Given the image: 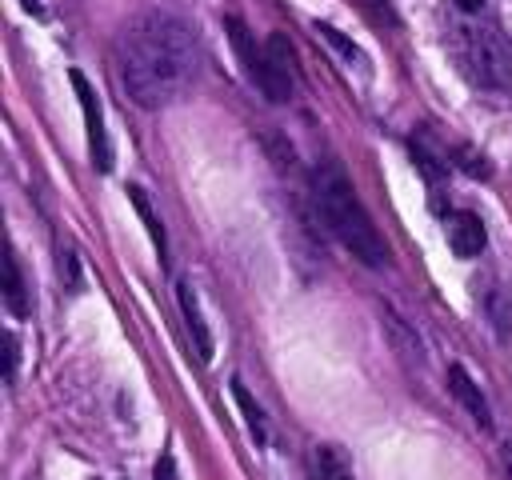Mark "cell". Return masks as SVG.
<instances>
[{
  "label": "cell",
  "instance_id": "obj_13",
  "mask_svg": "<svg viewBox=\"0 0 512 480\" xmlns=\"http://www.w3.org/2000/svg\"><path fill=\"white\" fill-rule=\"evenodd\" d=\"M316 36H324V40H328V44H332V48H336V52H340L348 64H360V52H356V44H352L348 36H340L336 28H328V24H316Z\"/></svg>",
  "mask_w": 512,
  "mask_h": 480
},
{
  "label": "cell",
  "instance_id": "obj_14",
  "mask_svg": "<svg viewBox=\"0 0 512 480\" xmlns=\"http://www.w3.org/2000/svg\"><path fill=\"white\" fill-rule=\"evenodd\" d=\"M4 376L8 380L16 376V336L12 332H4Z\"/></svg>",
  "mask_w": 512,
  "mask_h": 480
},
{
  "label": "cell",
  "instance_id": "obj_15",
  "mask_svg": "<svg viewBox=\"0 0 512 480\" xmlns=\"http://www.w3.org/2000/svg\"><path fill=\"white\" fill-rule=\"evenodd\" d=\"M156 480H172V460H160L156 464Z\"/></svg>",
  "mask_w": 512,
  "mask_h": 480
},
{
  "label": "cell",
  "instance_id": "obj_7",
  "mask_svg": "<svg viewBox=\"0 0 512 480\" xmlns=\"http://www.w3.org/2000/svg\"><path fill=\"white\" fill-rule=\"evenodd\" d=\"M448 388H452V396H456V400H460V404H464V408H468L484 428H492V412H488V404H484V392L472 384V376H468L460 364H452V368H448Z\"/></svg>",
  "mask_w": 512,
  "mask_h": 480
},
{
  "label": "cell",
  "instance_id": "obj_11",
  "mask_svg": "<svg viewBox=\"0 0 512 480\" xmlns=\"http://www.w3.org/2000/svg\"><path fill=\"white\" fill-rule=\"evenodd\" d=\"M128 200L136 204V212H140V220L148 224V232H152V244H156V256L160 260H168V240H164V224L156 220V212H152V204H148V196H144V188H128Z\"/></svg>",
  "mask_w": 512,
  "mask_h": 480
},
{
  "label": "cell",
  "instance_id": "obj_8",
  "mask_svg": "<svg viewBox=\"0 0 512 480\" xmlns=\"http://www.w3.org/2000/svg\"><path fill=\"white\" fill-rule=\"evenodd\" d=\"M176 296H180V312H184V324H188V332H192V340H196L200 356L208 360V356H212V332H208V324H204V316H200V304H196V292H192V284H188V280H180Z\"/></svg>",
  "mask_w": 512,
  "mask_h": 480
},
{
  "label": "cell",
  "instance_id": "obj_1",
  "mask_svg": "<svg viewBox=\"0 0 512 480\" xmlns=\"http://www.w3.org/2000/svg\"><path fill=\"white\" fill-rule=\"evenodd\" d=\"M196 72V40L172 16H144L128 28L120 44L124 92L144 108H164L176 100Z\"/></svg>",
  "mask_w": 512,
  "mask_h": 480
},
{
  "label": "cell",
  "instance_id": "obj_9",
  "mask_svg": "<svg viewBox=\"0 0 512 480\" xmlns=\"http://www.w3.org/2000/svg\"><path fill=\"white\" fill-rule=\"evenodd\" d=\"M4 304L12 316H28V292H24V276L16 264V252H4Z\"/></svg>",
  "mask_w": 512,
  "mask_h": 480
},
{
  "label": "cell",
  "instance_id": "obj_16",
  "mask_svg": "<svg viewBox=\"0 0 512 480\" xmlns=\"http://www.w3.org/2000/svg\"><path fill=\"white\" fill-rule=\"evenodd\" d=\"M460 4V12H480L484 8V0H456Z\"/></svg>",
  "mask_w": 512,
  "mask_h": 480
},
{
  "label": "cell",
  "instance_id": "obj_12",
  "mask_svg": "<svg viewBox=\"0 0 512 480\" xmlns=\"http://www.w3.org/2000/svg\"><path fill=\"white\" fill-rule=\"evenodd\" d=\"M232 396H236L240 412L248 416V428H252V436H256V440H268V424H264V412L256 408V400L244 392V384H240V380H232Z\"/></svg>",
  "mask_w": 512,
  "mask_h": 480
},
{
  "label": "cell",
  "instance_id": "obj_3",
  "mask_svg": "<svg viewBox=\"0 0 512 480\" xmlns=\"http://www.w3.org/2000/svg\"><path fill=\"white\" fill-rule=\"evenodd\" d=\"M68 80H72V92H76V100H80V108H84L88 144H92V164H96L100 172H108V168H112V148H108V132H104V116H100V100H96L92 84L84 80V72H72Z\"/></svg>",
  "mask_w": 512,
  "mask_h": 480
},
{
  "label": "cell",
  "instance_id": "obj_6",
  "mask_svg": "<svg viewBox=\"0 0 512 480\" xmlns=\"http://www.w3.org/2000/svg\"><path fill=\"white\" fill-rule=\"evenodd\" d=\"M444 228H448V248H452L456 256H476V252H484V224H480V216H472V212H452V216L444 220Z\"/></svg>",
  "mask_w": 512,
  "mask_h": 480
},
{
  "label": "cell",
  "instance_id": "obj_17",
  "mask_svg": "<svg viewBox=\"0 0 512 480\" xmlns=\"http://www.w3.org/2000/svg\"><path fill=\"white\" fill-rule=\"evenodd\" d=\"M500 456H504V472H508V480H512V444H504Z\"/></svg>",
  "mask_w": 512,
  "mask_h": 480
},
{
  "label": "cell",
  "instance_id": "obj_10",
  "mask_svg": "<svg viewBox=\"0 0 512 480\" xmlns=\"http://www.w3.org/2000/svg\"><path fill=\"white\" fill-rule=\"evenodd\" d=\"M312 472H316V480H352V468H348L344 452L332 448V444H320L312 452Z\"/></svg>",
  "mask_w": 512,
  "mask_h": 480
},
{
  "label": "cell",
  "instance_id": "obj_2",
  "mask_svg": "<svg viewBox=\"0 0 512 480\" xmlns=\"http://www.w3.org/2000/svg\"><path fill=\"white\" fill-rule=\"evenodd\" d=\"M312 200H316V212L320 220L328 224V232L356 256L364 260L368 268H384L388 264V248L372 224V216L364 212V204L356 200L344 168L336 160H324L312 176Z\"/></svg>",
  "mask_w": 512,
  "mask_h": 480
},
{
  "label": "cell",
  "instance_id": "obj_5",
  "mask_svg": "<svg viewBox=\"0 0 512 480\" xmlns=\"http://www.w3.org/2000/svg\"><path fill=\"white\" fill-rule=\"evenodd\" d=\"M260 92L276 104L292 96V52H288L284 36H268V72H264Z\"/></svg>",
  "mask_w": 512,
  "mask_h": 480
},
{
  "label": "cell",
  "instance_id": "obj_4",
  "mask_svg": "<svg viewBox=\"0 0 512 480\" xmlns=\"http://www.w3.org/2000/svg\"><path fill=\"white\" fill-rule=\"evenodd\" d=\"M224 32H228V40H232V52H236V60H240V68L252 76V84L260 88L264 84V72H268V48H256V36L248 32V24L240 20V16H228L224 20Z\"/></svg>",
  "mask_w": 512,
  "mask_h": 480
}]
</instances>
